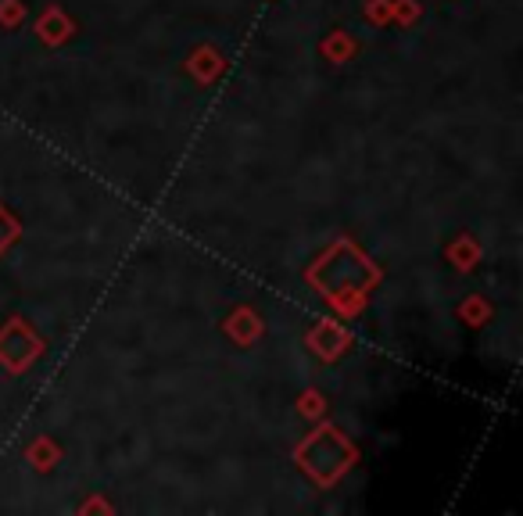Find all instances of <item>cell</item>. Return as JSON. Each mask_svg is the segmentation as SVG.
Masks as SVG:
<instances>
[{
    "label": "cell",
    "mask_w": 523,
    "mask_h": 516,
    "mask_svg": "<svg viewBox=\"0 0 523 516\" xmlns=\"http://www.w3.org/2000/svg\"><path fill=\"white\" fill-rule=\"evenodd\" d=\"M43 352L40 337L22 323V319H11L8 327L0 330V362L8 366V370H26L29 362Z\"/></svg>",
    "instance_id": "cell-3"
},
{
    "label": "cell",
    "mask_w": 523,
    "mask_h": 516,
    "mask_svg": "<svg viewBox=\"0 0 523 516\" xmlns=\"http://www.w3.org/2000/svg\"><path fill=\"white\" fill-rule=\"evenodd\" d=\"M309 280L319 287V294L341 305V309H355L362 301V294L380 280V269L362 255L355 244L337 241L334 248L319 258L309 269Z\"/></svg>",
    "instance_id": "cell-1"
},
{
    "label": "cell",
    "mask_w": 523,
    "mask_h": 516,
    "mask_svg": "<svg viewBox=\"0 0 523 516\" xmlns=\"http://www.w3.org/2000/svg\"><path fill=\"white\" fill-rule=\"evenodd\" d=\"M18 18H22L18 0H4V4H0V22H18Z\"/></svg>",
    "instance_id": "cell-9"
},
{
    "label": "cell",
    "mask_w": 523,
    "mask_h": 516,
    "mask_svg": "<svg viewBox=\"0 0 523 516\" xmlns=\"http://www.w3.org/2000/svg\"><path fill=\"white\" fill-rule=\"evenodd\" d=\"M226 330H230V337H237L241 344H248V341H255V337H258L262 323H258V316L251 309H241V312H233V316H230Z\"/></svg>",
    "instance_id": "cell-5"
},
{
    "label": "cell",
    "mask_w": 523,
    "mask_h": 516,
    "mask_svg": "<svg viewBox=\"0 0 523 516\" xmlns=\"http://www.w3.org/2000/svg\"><path fill=\"white\" fill-rule=\"evenodd\" d=\"M298 463L301 470L312 473L319 484H334L337 477L355 463V448L337 427H319L316 434H309V438L301 441Z\"/></svg>",
    "instance_id": "cell-2"
},
{
    "label": "cell",
    "mask_w": 523,
    "mask_h": 516,
    "mask_svg": "<svg viewBox=\"0 0 523 516\" xmlns=\"http://www.w3.org/2000/svg\"><path fill=\"white\" fill-rule=\"evenodd\" d=\"M309 344L316 348V355H323V359H337V355L348 348V334H344V327H337L334 319H323V323L309 334Z\"/></svg>",
    "instance_id": "cell-4"
},
{
    "label": "cell",
    "mask_w": 523,
    "mask_h": 516,
    "mask_svg": "<svg viewBox=\"0 0 523 516\" xmlns=\"http://www.w3.org/2000/svg\"><path fill=\"white\" fill-rule=\"evenodd\" d=\"M219 69H223V61H219V54L215 51H201L198 58H194V72H198L201 79H212Z\"/></svg>",
    "instance_id": "cell-7"
},
{
    "label": "cell",
    "mask_w": 523,
    "mask_h": 516,
    "mask_svg": "<svg viewBox=\"0 0 523 516\" xmlns=\"http://www.w3.org/2000/svg\"><path fill=\"white\" fill-rule=\"evenodd\" d=\"M36 29H40V36L47 43H61L65 36H69L72 26H69V18H65L58 8H54V11H47V15L40 18V26H36Z\"/></svg>",
    "instance_id": "cell-6"
},
{
    "label": "cell",
    "mask_w": 523,
    "mask_h": 516,
    "mask_svg": "<svg viewBox=\"0 0 523 516\" xmlns=\"http://www.w3.org/2000/svg\"><path fill=\"white\" fill-rule=\"evenodd\" d=\"M15 237H18V223L11 219L8 212H4V208H0V251L8 248V244L15 241Z\"/></svg>",
    "instance_id": "cell-8"
}]
</instances>
